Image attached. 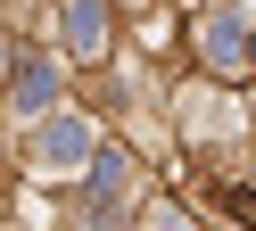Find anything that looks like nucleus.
I'll return each instance as SVG.
<instances>
[{"label": "nucleus", "mask_w": 256, "mask_h": 231, "mask_svg": "<svg viewBox=\"0 0 256 231\" xmlns=\"http://www.w3.org/2000/svg\"><path fill=\"white\" fill-rule=\"evenodd\" d=\"M66 50H74V58H100V50H108V16H100V0H66Z\"/></svg>", "instance_id": "1"}, {"label": "nucleus", "mask_w": 256, "mask_h": 231, "mask_svg": "<svg viewBox=\"0 0 256 231\" xmlns=\"http://www.w3.org/2000/svg\"><path fill=\"white\" fill-rule=\"evenodd\" d=\"M83 148H91V132H83V124H50V132H42V165H74Z\"/></svg>", "instance_id": "2"}, {"label": "nucleus", "mask_w": 256, "mask_h": 231, "mask_svg": "<svg viewBox=\"0 0 256 231\" xmlns=\"http://www.w3.org/2000/svg\"><path fill=\"white\" fill-rule=\"evenodd\" d=\"M206 58H215V66H240V58H248L240 25H206Z\"/></svg>", "instance_id": "3"}, {"label": "nucleus", "mask_w": 256, "mask_h": 231, "mask_svg": "<svg viewBox=\"0 0 256 231\" xmlns=\"http://www.w3.org/2000/svg\"><path fill=\"white\" fill-rule=\"evenodd\" d=\"M149 231H190V223H182L174 206H157V214H149Z\"/></svg>", "instance_id": "4"}]
</instances>
